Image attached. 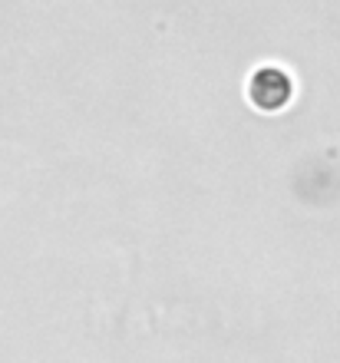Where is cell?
<instances>
[{"label": "cell", "mask_w": 340, "mask_h": 363, "mask_svg": "<svg viewBox=\"0 0 340 363\" xmlns=\"http://www.w3.org/2000/svg\"><path fill=\"white\" fill-rule=\"evenodd\" d=\"M251 99H255L261 109H278L291 99V79L284 69L265 67L258 69L255 79H251Z\"/></svg>", "instance_id": "cell-1"}]
</instances>
